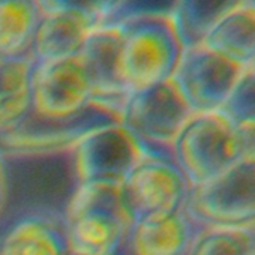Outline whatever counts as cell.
<instances>
[{"mask_svg": "<svg viewBox=\"0 0 255 255\" xmlns=\"http://www.w3.org/2000/svg\"><path fill=\"white\" fill-rule=\"evenodd\" d=\"M246 2L249 0H179L174 20L185 47L201 42L218 20Z\"/></svg>", "mask_w": 255, "mask_h": 255, "instance_id": "obj_18", "label": "cell"}, {"mask_svg": "<svg viewBox=\"0 0 255 255\" xmlns=\"http://www.w3.org/2000/svg\"><path fill=\"white\" fill-rule=\"evenodd\" d=\"M237 126L255 125V75L254 65L249 66L222 108L219 110Z\"/></svg>", "mask_w": 255, "mask_h": 255, "instance_id": "obj_21", "label": "cell"}, {"mask_svg": "<svg viewBox=\"0 0 255 255\" xmlns=\"http://www.w3.org/2000/svg\"><path fill=\"white\" fill-rule=\"evenodd\" d=\"M98 24L96 18L80 11L42 12L29 56L33 62L77 56Z\"/></svg>", "mask_w": 255, "mask_h": 255, "instance_id": "obj_12", "label": "cell"}, {"mask_svg": "<svg viewBox=\"0 0 255 255\" xmlns=\"http://www.w3.org/2000/svg\"><path fill=\"white\" fill-rule=\"evenodd\" d=\"M6 203L0 231L27 215L65 218L77 189L69 149L51 152H3Z\"/></svg>", "mask_w": 255, "mask_h": 255, "instance_id": "obj_1", "label": "cell"}, {"mask_svg": "<svg viewBox=\"0 0 255 255\" xmlns=\"http://www.w3.org/2000/svg\"><path fill=\"white\" fill-rule=\"evenodd\" d=\"M38 2L42 12L80 11L92 15L101 24L113 9L116 0H38Z\"/></svg>", "mask_w": 255, "mask_h": 255, "instance_id": "obj_22", "label": "cell"}, {"mask_svg": "<svg viewBox=\"0 0 255 255\" xmlns=\"http://www.w3.org/2000/svg\"><path fill=\"white\" fill-rule=\"evenodd\" d=\"M251 155H255V125L237 126L219 110L194 113L170 149L189 186L215 179Z\"/></svg>", "mask_w": 255, "mask_h": 255, "instance_id": "obj_2", "label": "cell"}, {"mask_svg": "<svg viewBox=\"0 0 255 255\" xmlns=\"http://www.w3.org/2000/svg\"><path fill=\"white\" fill-rule=\"evenodd\" d=\"M68 255H86V254H80V252H74V251H69Z\"/></svg>", "mask_w": 255, "mask_h": 255, "instance_id": "obj_24", "label": "cell"}, {"mask_svg": "<svg viewBox=\"0 0 255 255\" xmlns=\"http://www.w3.org/2000/svg\"><path fill=\"white\" fill-rule=\"evenodd\" d=\"M120 45V26L98 24L89 35L80 56L92 80L93 99L122 110L128 93L119 78Z\"/></svg>", "mask_w": 255, "mask_h": 255, "instance_id": "obj_11", "label": "cell"}, {"mask_svg": "<svg viewBox=\"0 0 255 255\" xmlns=\"http://www.w3.org/2000/svg\"><path fill=\"white\" fill-rule=\"evenodd\" d=\"M194 113L171 80L129 93L120 123L146 150L170 155L171 144Z\"/></svg>", "mask_w": 255, "mask_h": 255, "instance_id": "obj_9", "label": "cell"}, {"mask_svg": "<svg viewBox=\"0 0 255 255\" xmlns=\"http://www.w3.org/2000/svg\"><path fill=\"white\" fill-rule=\"evenodd\" d=\"M195 233L183 210L131 224L114 255H185Z\"/></svg>", "mask_w": 255, "mask_h": 255, "instance_id": "obj_13", "label": "cell"}, {"mask_svg": "<svg viewBox=\"0 0 255 255\" xmlns=\"http://www.w3.org/2000/svg\"><path fill=\"white\" fill-rule=\"evenodd\" d=\"M69 251L86 255H114L132 219L128 215L120 185H78L65 212Z\"/></svg>", "mask_w": 255, "mask_h": 255, "instance_id": "obj_4", "label": "cell"}, {"mask_svg": "<svg viewBox=\"0 0 255 255\" xmlns=\"http://www.w3.org/2000/svg\"><path fill=\"white\" fill-rule=\"evenodd\" d=\"M30 56L3 59L0 63V135L9 134L32 113Z\"/></svg>", "mask_w": 255, "mask_h": 255, "instance_id": "obj_16", "label": "cell"}, {"mask_svg": "<svg viewBox=\"0 0 255 255\" xmlns=\"http://www.w3.org/2000/svg\"><path fill=\"white\" fill-rule=\"evenodd\" d=\"M248 68L198 42L185 47L170 80L192 113H209L222 108Z\"/></svg>", "mask_w": 255, "mask_h": 255, "instance_id": "obj_10", "label": "cell"}, {"mask_svg": "<svg viewBox=\"0 0 255 255\" xmlns=\"http://www.w3.org/2000/svg\"><path fill=\"white\" fill-rule=\"evenodd\" d=\"M41 17L38 0H0V56H29Z\"/></svg>", "mask_w": 255, "mask_h": 255, "instance_id": "obj_17", "label": "cell"}, {"mask_svg": "<svg viewBox=\"0 0 255 255\" xmlns=\"http://www.w3.org/2000/svg\"><path fill=\"white\" fill-rule=\"evenodd\" d=\"M71 164L78 185H120L143 158V144L119 122L95 126L71 147Z\"/></svg>", "mask_w": 255, "mask_h": 255, "instance_id": "obj_8", "label": "cell"}, {"mask_svg": "<svg viewBox=\"0 0 255 255\" xmlns=\"http://www.w3.org/2000/svg\"><path fill=\"white\" fill-rule=\"evenodd\" d=\"M179 0H116L101 24H123L138 18L174 17Z\"/></svg>", "mask_w": 255, "mask_h": 255, "instance_id": "obj_20", "label": "cell"}, {"mask_svg": "<svg viewBox=\"0 0 255 255\" xmlns=\"http://www.w3.org/2000/svg\"><path fill=\"white\" fill-rule=\"evenodd\" d=\"M189 183L170 155L146 150L120 183L123 206L132 222L183 210Z\"/></svg>", "mask_w": 255, "mask_h": 255, "instance_id": "obj_7", "label": "cell"}, {"mask_svg": "<svg viewBox=\"0 0 255 255\" xmlns=\"http://www.w3.org/2000/svg\"><path fill=\"white\" fill-rule=\"evenodd\" d=\"M63 218L27 215L0 231V255H68Z\"/></svg>", "mask_w": 255, "mask_h": 255, "instance_id": "obj_14", "label": "cell"}, {"mask_svg": "<svg viewBox=\"0 0 255 255\" xmlns=\"http://www.w3.org/2000/svg\"><path fill=\"white\" fill-rule=\"evenodd\" d=\"M185 213L197 228L254 227L255 155L197 186H189Z\"/></svg>", "mask_w": 255, "mask_h": 255, "instance_id": "obj_5", "label": "cell"}, {"mask_svg": "<svg viewBox=\"0 0 255 255\" xmlns=\"http://www.w3.org/2000/svg\"><path fill=\"white\" fill-rule=\"evenodd\" d=\"M122 27L119 78L125 92H140L171 78L185 42L174 17L131 20Z\"/></svg>", "mask_w": 255, "mask_h": 255, "instance_id": "obj_3", "label": "cell"}, {"mask_svg": "<svg viewBox=\"0 0 255 255\" xmlns=\"http://www.w3.org/2000/svg\"><path fill=\"white\" fill-rule=\"evenodd\" d=\"M5 203H6V168H5L3 155L0 152V216L3 213Z\"/></svg>", "mask_w": 255, "mask_h": 255, "instance_id": "obj_23", "label": "cell"}, {"mask_svg": "<svg viewBox=\"0 0 255 255\" xmlns=\"http://www.w3.org/2000/svg\"><path fill=\"white\" fill-rule=\"evenodd\" d=\"M201 44L243 66L254 65L255 8L252 0L218 20L204 35Z\"/></svg>", "mask_w": 255, "mask_h": 255, "instance_id": "obj_15", "label": "cell"}, {"mask_svg": "<svg viewBox=\"0 0 255 255\" xmlns=\"http://www.w3.org/2000/svg\"><path fill=\"white\" fill-rule=\"evenodd\" d=\"M2 62H3V57H2V56H0V63H2Z\"/></svg>", "mask_w": 255, "mask_h": 255, "instance_id": "obj_25", "label": "cell"}, {"mask_svg": "<svg viewBox=\"0 0 255 255\" xmlns=\"http://www.w3.org/2000/svg\"><path fill=\"white\" fill-rule=\"evenodd\" d=\"M30 117L66 123L83 117L93 99V86L80 54L35 62L30 75Z\"/></svg>", "mask_w": 255, "mask_h": 255, "instance_id": "obj_6", "label": "cell"}, {"mask_svg": "<svg viewBox=\"0 0 255 255\" xmlns=\"http://www.w3.org/2000/svg\"><path fill=\"white\" fill-rule=\"evenodd\" d=\"M185 255H255L254 227L200 228Z\"/></svg>", "mask_w": 255, "mask_h": 255, "instance_id": "obj_19", "label": "cell"}]
</instances>
